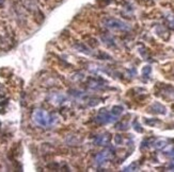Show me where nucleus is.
Returning a JSON list of instances; mask_svg holds the SVG:
<instances>
[{
	"mask_svg": "<svg viewBox=\"0 0 174 172\" xmlns=\"http://www.w3.org/2000/svg\"><path fill=\"white\" fill-rule=\"evenodd\" d=\"M115 143H122V137L120 135H116V137H115Z\"/></svg>",
	"mask_w": 174,
	"mask_h": 172,
	"instance_id": "9",
	"label": "nucleus"
},
{
	"mask_svg": "<svg viewBox=\"0 0 174 172\" xmlns=\"http://www.w3.org/2000/svg\"><path fill=\"white\" fill-rule=\"evenodd\" d=\"M150 72H151V67H148V66L144 67V69H143V74L148 76V74L150 73Z\"/></svg>",
	"mask_w": 174,
	"mask_h": 172,
	"instance_id": "8",
	"label": "nucleus"
},
{
	"mask_svg": "<svg viewBox=\"0 0 174 172\" xmlns=\"http://www.w3.org/2000/svg\"><path fill=\"white\" fill-rule=\"evenodd\" d=\"M167 20H168L169 27L172 30H174V16L173 15H169V16L167 17Z\"/></svg>",
	"mask_w": 174,
	"mask_h": 172,
	"instance_id": "6",
	"label": "nucleus"
},
{
	"mask_svg": "<svg viewBox=\"0 0 174 172\" xmlns=\"http://www.w3.org/2000/svg\"><path fill=\"white\" fill-rule=\"evenodd\" d=\"M105 26L107 28L111 29V30H120V31H125V30L129 29V26L125 22L119 20V19H114V18H108L104 21Z\"/></svg>",
	"mask_w": 174,
	"mask_h": 172,
	"instance_id": "2",
	"label": "nucleus"
},
{
	"mask_svg": "<svg viewBox=\"0 0 174 172\" xmlns=\"http://www.w3.org/2000/svg\"><path fill=\"white\" fill-rule=\"evenodd\" d=\"M32 118H33V121L36 124L42 126H47L51 123L50 115L43 109H35L32 114Z\"/></svg>",
	"mask_w": 174,
	"mask_h": 172,
	"instance_id": "1",
	"label": "nucleus"
},
{
	"mask_svg": "<svg viewBox=\"0 0 174 172\" xmlns=\"http://www.w3.org/2000/svg\"><path fill=\"white\" fill-rule=\"evenodd\" d=\"M116 116H114L112 113H108L106 111L101 112V114L98 115L97 119L101 123H110V122H113L115 120Z\"/></svg>",
	"mask_w": 174,
	"mask_h": 172,
	"instance_id": "3",
	"label": "nucleus"
},
{
	"mask_svg": "<svg viewBox=\"0 0 174 172\" xmlns=\"http://www.w3.org/2000/svg\"><path fill=\"white\" fill-rule=\"evenodd\" d=\"M122 112H123V108H120V106H114L111 113H112V114L114 115V116L118 117L119 115H120V114L122 113Z\"/></svg>",
	"mask_w": 174,
	"mask_h": 172,
	"instance_id": "7",
	"label": "nucleus"
},
{
	"mask_svg": "<svg viewBox=\"0 0 174 172\" xmlns=\"http://www.w3.org/2000/svg\"><path fill=\"white\" fill-rule=\"evenodd\" d=\"M167 146V143H166V140H163V139H160V140H157L155 143V147L157 149H162V148H165V147Z\"/></svg>",
	"mask_w": 174,
	"mask_h": 172,
	"instance_id": "5",
	"label": "nucleus"
},
{
	"mask_svg": "<svg viewBox=\"0 0 174 172\" xmlns=\"http://www.w3.org/2000/svg\"><path fill=\"white\" fill-rule=\"evenodd\" d=\"M109 140H110V137H109V135H101V136H98L97 138H96L95 143L99 144V146H105V144H107L109 143Z\"/></svg>",
	"mask_w": 174,
	"mask_h": 172,
	"instance_id": "4",
	"label": "nucleus"
}]
</instances>
